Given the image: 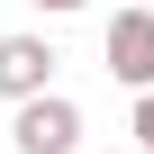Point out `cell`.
Returning a JSON list of instances; mask_svg holds the SVG:
<instances>
[{
    "label": "cell",
    "instance_id": "1",
    "mask_svg": "<svg viewBox=\"0 0 154 154\" xmlns=\"http://www.w3.org/2000/svg\"><path fill=\"white\" fill-rule=\"evenodd\" d=\"M100 54H109V72L127 91H154V9L145 0H127V9L100 27Z\"/></svg>",
    "mask_w": 154,
    "mask_h": 154
},
{
    "label": "cell",
    "instance_id": "3",
    "mask_svg": "<svg viewBox=\"0 0 154 154\" xmlns=\"http://www.w3.org/2000/svg\"><path fill=\"white\" fill-rule=\"evenodd\" d=\"M54 63H63V54H54L45 36H27V27H18V36H0V100L18 109V100L54 91Z\"/></svg>",
    "mask_w": 154,
    "mask_h": 154
},
{
    "label": "cell",
    "instance_id": "4",
    "mask_svg": "<svg viewBox=\"0 0 154 154\" xmlns=\"http://www.w3.org/2000/svg\"><path fill=\"white\" fill-rule=\"evenodd\" d=\"M136 154H154V91H136Z\"/></svg>",
    "mask_w": 154,
    "mask_h": 154
},
{
    "label": "cell",
    "instance_id": "6",
    "mask_svg": "<svg viewBox=\"0 0 154 154\" xmlns=\"http://www.w3.org/2000/svg\"><path fill=\"white\" fill-rule=\"evenodd\" d=\"M145 9H154V0H145Z\"/></svg>",
    "mask_w": 154,
    "mask_h": 154
},
{
    "label": "cell",
    "instance_id": "2",
    "mask_svg": "<svg viewBox=\"0 0 154 154\" xmlns=\"http://www.w3.org/2000/svg\"><path fill=\"white\" fill-rule=\"evenodd\" d=\"M9 136H18V154H72L82 145V109H72L63 91H36V100H18Z\"/></svg>",
    "mask_w": 154,
    "mask_h": 154
},
{
    "label": "cell",
    "instance_id": "5",
    "mask_svg": "<svg viewBox=\"0 0 154 154\" xmlns=\"http://www.w3.org/2000/svg\"><path fill=\"white\" fill-rule=\"evenodd\" d=\"M36 9H45V18H72V9H82V0H36Z\"/></svg>",
    "mask_w": 154,
    "mask_h": 154
}]
</instances>
